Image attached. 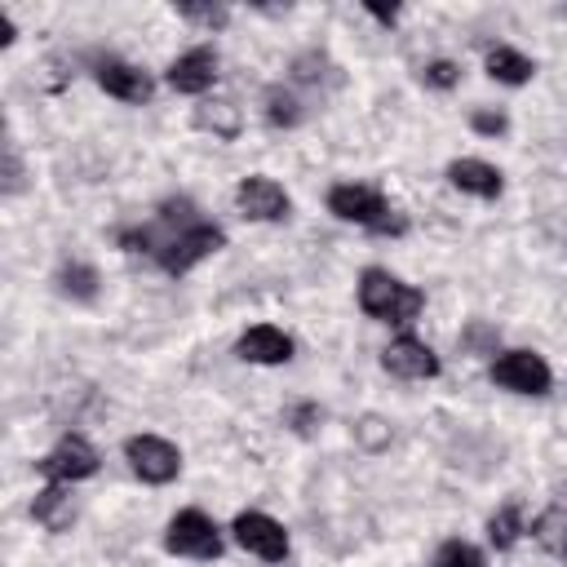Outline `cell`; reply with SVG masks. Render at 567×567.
Returning a JSON list of instances; mask_svg holds the SVG:
<instances>
[{"label":"cell","mask_w":567,"mask_h":567,"mask_svg":"<svg viewBox=\"0 0 567 567\" xmlns=\"http://www.w3.org/2000/svg\"><path fill=\"white\" fill-rule=\"evenodd\" d=\"M120 248L124 252H151L159 261V270H168V275H190L204 257L226 248V230L217 221H204L199 208L186 195H177V199L159 204L155 221L120 230Z\"/></svg>","instance_id":"obj_1"},{"label":"cell","mask_w":567,"mask_h":567,"mask_svg":"<svg viewBox=\"0 0 567 567\" xmlns=\"http://www.w3.org/2000/svg\"><path fill=\"white\" fill-rule=\"evenodd\" d=\"M328 213L372 235H408V213H399L377 186H363V182H337L328 190Z\"/></svg>","instance_id":"obj_2"},{"label":"cell","mask_w":567,"mask_h":567,"mask_svg":"<svg viewBox=\"0 0 567 567\" xmlns=\"http://www.w3.org/2000/svg\"><path fill=\"white\" fill-rule=\"evenodd\" d=\"M359 306L368 319H381V323H394V328H408L421 310H425V292L403 284L394 270L385 266H368L359 275Z\"/></svg>","instance_id":"obj_3"},{"label":"cell","mask_w":567,"mask_h":567,"mask_svg":"<svg viewBox=\"0 0 567 567\" xmlns=\"http://www.w3.org/2000/svg\"><path fill=\"white\" fill-rule=\"evenodd\" d=\"M164 549L177 558H199L213 563L221 554V532L204 509H177L164 527Z\"/></svg>","instance_id":"obj_4"},{"label":"cell","mask_w":567,"mask_h":567,"mask_svg":"<svg viewBox=\"0 0 567 567\" xmlns=\"http://www.w3.org/2000/svg\"><path fill=\"white\" fill-rule=\"evenodd\" d=\"M487 377H492L501 390H509V394H532V399L549 394V385H554V372H549V363H545L536 350H505V354H496L492 368H487Z\"/></svg>","instance_id":"obj_5"},{"label":"cell","mask_w":567,"mask_h":567,"mask_svg":"<svg viewBox=\"0 0 567 567\" xmlns=\"http://www.w3.org/2000/svg\"><path fill=\"white\" fill-rule=\"evenodd\" d=\"M124 461H128V470H133L142 483H155V487H164V483H173V478L182 474V452H177V443H168V439H159V434H133V439L124 443Z\"/></svg>","instance_id":"obj_6"},{"label":"cell","mask_w":567,"mask_h":567,"mask_svg":"<svg viewBox=\"0 0 567 567\" xmlns=\"http://www.w3.org/2000/svg\"><path fill=\"white\" fill-rule=\"evenodd\" d=\"M230 532H235V545L248 549V554H257L261 563H284L288 549H292L284 523L270 518V514H261V509H244V514H235Z\"/></svg>","instance_id":"obj_7"},{"label":"cell","mask_w":567,"mask_h":567,"mask_svg":"<svg viewBox=\"0 0 567 567\" xmlns=\"http://www.w3.org/2000/svg\"><path fill=\"white\" fill-rule=\"evenodd\" d=\"M40 474H44L49 483H66V487H71V483L97 474V452H93L89 439L66 434V439H58V443L40 456Z\"/></svg>","instance_id":"obj_8"},{"label":"cell","mask_w":567,"mask_h":567,"mask_svg":"<svg viewBox=\"0 0 567 567\" xmlns=\"http://www.w3.org/2000/svg\"><path fill=\"white\" fill-rule=\"evenodd\" d=\"M93 80H97V89H106L111 97H120L128 106H146L155 97V80L142 66H133L124 58H111V53L93 58Z\"/></svg>","instance_id":"obj_9"},{"label":"cell","mask_w":567,"mask_h":567,"mask_svg":"<svg viewBox=\"0 0 567 567\" xmlns=\"http://www.w3.org/2000/svg\"><path fill=\"white\" fill-rule=\"evenodd\" d=\"M381 368H385L390 377H399V381H434V377L443 372L439 354H434L421 337H412V332L394 337V341L381 350Z\"/></svg>","instance_id":"obj_10"},{"label":"cell","mask_w":567,"mask_h":567,"mask_svg":"<svg viewBox=\"0 0 567 567\" xmlns=\"http://www.w3.org/2000/svg\"><path fill=\"white\" fill-rule=\"evenodd\" d=\"M235 208H239L248 221H284V217L292 213V199H288V190H284L275 177L252 173V177H244V182L235 186Z\"/></svg>","instance_id":"obj_11"},{"label":"cell","mask_w":567,"mask_h":567,"mask_svg":"<svg viewBox=\"0 0 567 567\" xmlns=\"http://www.w3.org/2000/svg\"><path fill=\"white\" fill-rule=\"evenodd\" d=\"M164 80H168L173 93H190V97L208 93L213 80H217V49H208V44L186 49L182 58L168 62V75H164Z\"/></svg>","instance_id":"obj_12"},{"label":"cell","mask_w":567,"mask_h":567,"mask_svg":"<svg viewBox=\"0 0 567 567\" xmlns=\"http://www.w3.org/2000/svg\"><path fill=\"white\" fill-rule=\"evenodd\" d=\"M292 350H297L292 337H288L284 328H275V323H252V328H244L239 341H235V354H239L244 363H261V368L288 363Z\"/></svg>","instance_id":"obj_13"},{"label":"cell","mask_w":567,"mask_h":567,"mask_svg":"<svg viewBox=\"0 0 567 567\" xmlns=\"http://www.w3.org/2000/svg\"><path fill=\"white\" fill-rule=\"evenodd\" d=\"M447 182L461 190V195H474V199H496L505 190V177L496 164L487 159H474V155H461L447 164Z\"/></svg>","instance_id":"obj_14"},{"label":"cell","mask_w":567,"mask_h":567,"mask_svg":"<svg viewBox=\"0 0 567 567\" xmlns=\"http://www.w3.org/2000/svg\"><path fill=\"white\" fill-rule=\"evenodd\" d=\"M195 128L213 133L217 142H235L244 133V111L230 102V97H204L195 106Z\"/></svg>","instance_id":"obj_15"},{"label":"cell","mask_w":567,"mask_h":567,"mask_svg":"<svg viewBox=\"0 0 567 567\" xmlns=\"http://www.w3.org/2000/svg\"><path fill=\"white\" fill-rule=\"evenodd\" d=\"M31 518H35L44 532H66L71 518H75V501H71L66 483H49V487H40L35 501H31Z\"/></svg>","instance_id":"obj_16"},{"label":"cell","mask_w":567,"mask_h":567,"mask_svg":"<svg viewBox=\"0 0 567 567\" xmlns=\"http://www.w3.org/2000/svg\"><path fill=\"white\" fill-rule=\"evenodd\" d=\"M483 66H487V75H492L496 84H509V89H518V84H527V80L536 75V62H532L527 53L509 49V44H492V49L483 53Z\"/></svg>","instance_id":"obj_17"},{"label":"cell","mask_w":567,"mask_h":567,"mask_svg":"<svg viewBox=\"0 0 567 567\" xmlns=\"http://www.w3.org/2000/svg\"><path fill=\"white\" fill-rule=\"evenodd\" d=\"M532 536H536V545H540L545 554L567 558V505H549V509H540L536 523H532Z\"/></svg>","instance_id":"obj_18"},{"label":"cell","mask_w":567,"mask_h":567,"mask_svg":"<svg viewBox=\"0 0 567 567\" xmlns=\"http://www.w3.org/2000/svg\"><path fill=\"white\" fill-rule=\"evenodd\" d=\"M266 120H270L275 128H297V124L306 120V102H301L288 84H270V89H266Z\"/></svg>","instance_id":"obj_19"},{"label":"cell","mask_w":567,"mask_h":567,"mask_svg":"<svg viewBox=\"0 0 567 567\" xmlns=\"http://www.w3.org/2000/svg\"><path fill=\"white\" fill-rule=\"evenodd\" d=\"M518 536H523V505H518V501H505V505L487 518V545L505 554V549L518 545Z\"/></svg>","instance_id":"obj_20"},{"label":"cell","mask_w":567,"mask_h":567,"mask_svg":"<svg viewBox=\"0 0 567 567\" xmlns=\"http://www.w3.org/2000/svg\"><path fill=\"white\" fill-rule=\"evenodd\" d=\"M58 288H62V297H71V301H93V297H97V270H93L89 261H62Z\"/></svg>","instance_id":"obj_21"},{"label":"cell","mask_w":567,"mask_h":567,"mask_svg":"<svg viewBox=\"0 0 567 567\" xmlns=\"http://www.w3.org/2000/svg\"><path fill=\"white\" fill-rule=\"evenodd\" d=\"M434 567H487V554L461 536H447L439 549H434Z\"/></svg>","instance_id":"obj_22"},{"label":"cell","mask_w":567,"mask_h":567,"mask_svg":"<svg viewBox=\"0 0 567 567\" xmlns=\"http://www.w3.org/2000/svg\"><path fill=\"white\" fill-rule=\"evenodd\" d=\"M177 13L195 27H208V31H221L230 22V9L226 4H177Z\"/></svg>","instance_id":"obj_23"},{"label":"cell","mask_w":567,"mask_h":567,"mask_svg":"<svg viewBox=\"0 0 567 567\" xmlns=\"http://www.w3.org/2000/svg\"><path fill=\"white\" fill-rule=\"evenodd\" d=\"M421 80H425L430 89H456V84H461V66H456L452 58H434V62L421 66Z\"/></svg>","instance_id":"obj_24"},{"label":"cell","mask_w":567,"mask_h":567,"mask_svg":"<svg viewBox=\"0 0 567 567\" xmlns=\"http://www.w3.org/2000/svg\"><path fill=\"white\" fill-rule=\"evenodd\" d=\"M328 71H337V66H328L323 53H301V58H292V80H297V84H319Z\"/></svg>","instance_id":"obj_25"},{"label":"cell","mask_w":567,"mask_h":567,"mask_svg":"<svg viewBox=\"0 0 567 567\" xmlns=\"http://www.w3.org/2000/svg\"><path fill=\"white\" fill-rule=\"evenodd\" d=\"M470 128H474L478 137H501V133L509 128V115H505V111H487V106H478V111L470 115Z\"/></svg>","instance_id":"obj_26"},{"label":"cell","mask_w":567,"mask_h":567,"mask_svg":"<svg viewBox=\"0 0 567 567\" xmlns=\"http://www.w3.org/2000/svg\"><path fill=\"white\" fill-rule=\"evenodd\" d=\"M461 346L474 350V354H492V350H496V328H492V323H470V328L461 332Z\"/></svg>","instance_id":"obj_27"},{"label":"cell","mask_w":567,"mask_h":567,"mask_svg":"<svg viewBox=\"0 0 567 567\" xmlns=\"http://www.w3.org/2000/svg\"><path fill=\"white\" fill-rule=\"evenodd\" d=\"M288 425L297 434H315L323 425V408L319 403H297V408H288Z\"/></svg>","instance_id":"obj_28"},{"label":"cell","mask_w":567,"mask_h":567,"mask_svg":"<svg viewBox=\"0 0 567 567\" xmlns=\"http://www.w3.org/2000/svg\"><path fill=\"white\" fill-rule=\"evenodd\" d=\"M22 190V159H18V142L4 137V195Z\"/></svg>","instance_id":"obj_29"},{"label":"cell","mask_w":567,"mask_h":567,"mask_svg":"<svg viewBox=\"0 0 567 567\" xmlns=\"http://www.w3.org/2000/svg\"><path fill=\"white\" fill-rule=\"evenodd\" d=\"M354 434H359L363 447H381V443H390V425H385L381 416H363V421L354 425Z\"/></svg>","instance_id":"obj_30"},{"label":"cell","mask_w":567,"mask_h":567,"mask_svg":"<svg viewBox=\"0 0 567 567\" xmlns=\"http://www.w3.org/2000/svg\"><path fill=\"white\" fill-rule=\"evenodd\" d=\"M363 9H368V13H372V18H377V22H381V27H394V18H399V9H394V4H390V9H385V4H372V0H368V4H363Z\"/></svg>","instance_id":"obj_31"}]
</instances>
